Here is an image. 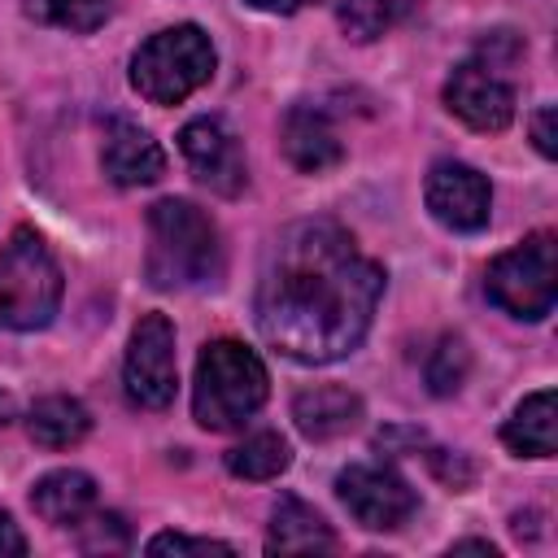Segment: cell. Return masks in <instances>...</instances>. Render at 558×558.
I'll return each mask as SVG.
<instances>
[{
	"instance_id": "1",
	"label": "cell",
	"mask_w": 558,
	"mask_h": 558,
	"mask_svg": "<svg viewBox=\"0 0 558 558\" xmlns=\"http://www.w3.org/2000/svg\"><path fill=\"white\" fill-rule=\"evenodd\" d=\"M384 270L336 222H296L266 253L257 279V331L296 362L353 353L375 318Z\"/></svg>"
},
{
	"instance_id": "2",
	"label": "cell",
	"mask_w": 558,
	"mask_h": 558,
	"mask_svg": "<svg viewBox=\"0 0 558 558\" xmlns=\"http://www.w3.org/2000/svg\"><path fill=\"white\" fill-rule=\"evenodd\" d=\"M222 270V244L209 214L192 201L166 196L148 209V279L153 288L214 283Z\"/></svg>"
},
{
	"instance_id": "3",
	"label": "cell",
	"mask_w": 558,
	"mask_h": 558,
	"mask_svg": "<svg viewBox=\"0 0 558 558\" xmlns=\"http://www.w3.org/2000/svg\"><path fill=\"white\" fill-rule=\"evenodd\" d=\"M270 392V375L262 357L240 344V340H209L196 362V384H192V414L209 432H231L248 414L262 410Z\"/></svg>"
},
{
	"instance_id": "4",
	"label": "cell",
	"mask_w": 558,
	"mask_h": 558,
	"mask_svg": "<svg viewBox=\"0 0 558 558\" xmlns=\"http://www.w3.org/2000/svg\"><path fill=\"white\" fill-rule=\"evenodd\" d=\"M214 74V44L201 26L183 22L170 31H157L140 44L131 57V83L153 105H179Z\"/></svg>"
},
{
	"instance_id": "5",
	"label": "cell",
	"mask_w": 558,
	"mask_h": 558,
	"mask_svg": "<svg viewBox=\"0 0 558 558\" xmlns=\"http://www.w3.org/2000/svg\"><path fill=\"white\" fill-rule=\"evenodd\" d=\"M61 305V270L35 231H13L0 248V327L35 331Z\"/></svg>"
},
{
	"instance_id": "6",
	"label": "cell",
	"mask_w": 558,
	"mask_h": 558,
	"mask_svg": "<svg viewBox=\"0 0 558 558\" xmlns=\"http://www.w3.org/2000/svg\"><path fill=\"white\" fill-rule=\"evenodd\" d=\"M558 248H554V235L549 231H536L527 235L519 248L501 253L488 275H484V292L493 305H501L506 314L514 318H545L554 310V296H558Z\"/></svg>"
},
{
	"instance_id": "7",
	"label": "cell",
	"mask_w": 558,
	"mask_h": 558,
	"mask_svg": "<svg viewBox=\"0 0 558 558\" xmlns=\"http://www.w3.org/2000/svg\"><path fill=\"white\" fill-rule=\"evenodd\" d=\"M122 379H126V397L144 410H166L174 401L179 371H174V327L166 314H144L135 323Z\"/></svg>"
},
{
	"instance_id": "8",
	"label": "cell",
	"mask_w": 558,
	"mask_h": 558,
	"mask_svg": "<svg viewBox=\"0 0 558 558\" xmlns=\"http://www.w3.org/2000/svg\"><path fill=\"white\" fill-rule=\"evenodd\" d=\"M336 493H340L344 510H349L362 527H371V532H392V527H401V523L418 510L414 488H410L397 471L375 466V462H353V466H344V471L336 475Z\"/></svg>"
},
{
	"instance_id": "9",
	"label": "cell",
	"mask_w": 558,
	"mask_h": 558,
	"mask_svg": "<svg viewBox=\"0 0 558 558\" xmlns=\"http://www.w3.org/2000/svg\"><path fill=\"white\" fill-rule=\"evenodd\" d=\"M445 105L475 131H506L514 118V87L493 57L462 61L445 83Z\"/></svg>"
},
{
	"instance_id": "10",
	"label": "cell",
	"mask_w": 558,
	"mask_h": 558,
	"mask_svg": "<svg viewBox=\"0 0 558 558\" xmlns=\"http://www.w3.org/2000/svg\"><path fill=\"white\" fill-rule=\"evenodd\" d=\"M427 209L449 231H480L493 214L488 179L466 161H436L427 174Z\"/></svg>"
},
{
	"instance_id": "11",
	"label": "cell",
	"mask_w": 558,
	"mask_h": 558,
	"mask_svg": "<svg viewBox=\"0 0 558 558\" xmlns=\"http://www.w3.org/2000/svg\"><path fill=\"white\" fill-rule=\"evenodd\" d=\"M179 148H183L192 174H196L209 192H218V196L244 192V179H248L244 153H240L235 135H231L218 118H192V122L179 131Z\"/></svg>"
},
{
	"instance_id": "12",
	"label": "cell",
	"mask_w": 558,
	"mask_h": 558,
	"mask_svg": "<svg viewBox=\"0 0 558 558\" xmlns=\"http://www.w3.org/2000/svg\"><path fill=\"white\" fill-rule=\"evenodd\" d=\"M100 170L118 187H144V183H157L166 174V153L144 126L113 118L105 126V140H100Z\"/></svg>"
},
{
	"instance_id": "13",
	"label": "cell",
	"mask_w": 558,
	"mask_h": 558,
	"mask_svg": "<svg viewBox=\"0 0 558 558\" xmlns=\"http://www.w3.org/2000/svg\"><path fill=\"white\" fill-rule=\"evenodd\" d=\"M283 153L296 170L305 174H318V170H331L340 161V135L331 126V118L314 105H296L288 118H283Z\"/></svg>"
},
{
	"instance_id": "14",
	"label": "cell",
	"mask_w": 558,
	"mask_h": 558,
	"mask_svg": "<svg viewBox=\"0 0 558 558\" xmlns=\"http://www.w3.org/2000/svg\"><path fill=\"white\" fill-rule=\"evenodd\" d=\"M292 418L296 427L310 436V440H336L344 432L357 427L362 418V401L349 392V388H336V384H323V388H310L292 401Z\"/></svg>"
},
{
	"instance_id": "15",
	"label": "cell",
	"mask_w": 558,
	"mask_h": 558,
	"mask_svg": "<svg viewBox=\"0 0 558 558\" xmlns=\"http://www.w3.org/2000/svg\"><path fill=\"white\" fill-rule=\"evenodd\" d=\"M31 506L39 519L57 527H74L96 510V480L87 471H48L31 488Z\"/></svg>"
},
{
	"instance_id": "16",
	"label": "cell",
	"mask_w": 558,
	"mask_h": 558,
	"mask_svg": "<svg viewBox=\"0 0 558 558\" xmlns=\"http://www.w3.org/2000/svg\"><path fill=\"white\" fill-rule=\"evenodd\" d=\"M266 549L270 554H318V549H336V532L301 497H279L275 514H270Z\"/></svg>"
},
{
	"instance_id": "17",
	"label": "cell",
	"mask_w": 558,
	"mask_h": 558,
	"mask_svg": "<svg viewBox=\"0 0 558 558\" xmlns=\"http://www.w3.org/2000/svg\"><path fill=\"white\" fill-rule=\"evenodd\" d=\"M501 440L519 453V458H554L558 449V418H554V392L541 388L527 401L514 405V414L501 427Z\"/></svg>"
},
{
	"instance_id": "18",
	"label": "cell",
	"mask_w": 558,
	"mask_h": 558,
	"mask_svg": "<svg viewBox=\"0 0 558 558\" xmlns=\"http://www.w3.org/2000/svg\"><path fill=\"white\" fill-rule=\"evenodd\" d=\"M31 440L44 445V449H70L87 436L92 427V414L83 401L74 397H44L35 410H31Z\"/></svg>"
},
{
	"instance_id": "19",
	"label": "cell",
	"mask_w": 558,
	"mask_h": 558,
	"mask_svg": "<svg viewBox=\"0 0 558 558\" xmlns=\"http://www.w3.org/2000/svg\"><path fill=\"white\" fill-rule=\"evenodd\" d=\"M288 462H292V449L279 432H257L227 453V471L240 480H275L279 471H288Z\"/></svg>"
},
{
	"instance_id": "20",
	"label": "cell",
	"mask_w": 558,
	"mask_h": 558,
	"mask_svg": "<svg viewBox=\"0 0 558 558\" xmlns=\"http://www.w3.org/2000/svg\"><path fill=\"white\" fill-rule=\"evenodd\" d=\"M109 4L113 0H31L26 9L39 22L61 26V31H96L109 17Z\"/></svg>"
},
{
	"instance_id": "21",
	"label": "cell",
	"mask_w": 558,
	"mask_h": 558,
	"mask_svg": "<svg viewBox=\"0 0 558 558\" xmlns=\"http://www.w3.org/2000/svg\"><path fill=\"white\" fill-rule=\"evenodd\" d=\"M466 371H471V353H466V344H462L458 336H445V340L436 344L432 362H427V384H432L436 397H449V392L462 388Z\"/></svg>"
},
{
	"instance_id": "22",
	"label": "cell",
	"mask_w": 558,
	"mask_h": 558,
	"mask_svg": "<svg viewBox=\"0 0 558 558\" xmlns=\"http://www.w3.org/2000/svg\"><path fill=\"white\" fill-rule=\"evenodd\" d=\"M336 17H340V26H344L349 39L366 44V39H375V35L388 31L392 4H388V0H340V4H336Z\"/></svg>"
},
{
	"instance_id": "23",
	"label": "cell",
	"mask_w": 558,
	"mask_h": 558,
	"mask_svg": "<svg viewBox=\"0 0 558 558\" xmlns=\"http://www.w3.org/2000/svg\"><path fill=\"white\" fill-rule=\"evenodd\" d=\"M126 541H131V536H126V523H122L118 514H96V510H92V514L83 519V549H87V554L126 549Z\"/></svg>"
},
{
	"instance_id": "24",
	"label": "cell",
	"mask_w": 558,
	"mask_h": 558,
	"mask_svg": "<svg viewBox=\"0 0 558 558\" xmlns=\"http://www.w3.org/2000/svg\"><path fill=\"white\" fill-rule=\"evenodd\" d=\"M148 554H235L227 541L209 536H183V532H161L148 541Z\"/></svg>"
},
{
	"instance_id": "25",
	"label": "cell",
	"mask_w": 558,
	"mask_h": 558,
	"mask_svg": "<svg viewBox=\"0 0 558 558\" xmlns=\"http://www.w3.org/2000/svg\"><path fill=\"white\" fill-rule=\"evenodd\" d=\"M532 135H536V148H541L545 157L558 153V144H554V105L536 109V118H532Z\"/></svg>"
},
{
	"instance_id": "26",
	"label": "cell",
	"mask_w": 558,
	"mask_h": 558,
	"mask_svg": "<svg viewBox=\"0 0 558 558\" xmlns=\"http://www.w3.org/2000/svg\"><path fill=\"white\" fill-rule=\"evenodd\" d=\"M22 554H26V536L17 532L9 510H0V558H22Z\"/></svg>"
},
{
	"instance_id": "27",
	"label": "cell",
	"mask_w": 558,
	"mask_h": 558,
	"mask_svg": "<svg viewBox=\"0 0 558 558\" xmlns=\"http://www.w3.org/2000/svg\"><path fill=\"white\" fill-rule=\"evenodd\" d=\"M253 9H266V13H292V9H301V4H310V0H248Z\"/></svg>"
},
{
	"instance_id": "28",
	"label": "cell",
	"mask_w": 558,
	"mask_h": 558,
	"mask_svg": "<svg viewBox=\"0 0 558 558\" xmlns=\"http://www.w3.org/2000/svg\"><path fill=\"white\" fill-rule=\"evenodd\" d=\"M462 549H471V554H488V558L497 554L488 541H458V545H453V554H462Z\"/></svg>"
}]
</instances>
